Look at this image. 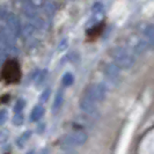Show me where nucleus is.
<instances>
[{"label":"nucleus","instance_id":"obj_1","mask_svg":"<svg viewBox=\"0 0 154 154\" xmlns=\"http://www.w3.org/2000/svg\"><path fill=\"white\" fill-rule=\"evenodd\" d=\"M21 67L17 60L11 58L7 59L4 66H2V71H1V77L4 79V81L6 84H16L20 81L21 79Z\"/></svg>","mask_w":154,"mask_h":154},{"label":"nucleus","instance_id":"obj_7","mask_svg":"<svg viewBox=\"0 0 154 154\" xmlns=\"http://www.w3.org/2000/svg\"><path fill=\"white\" fill-rule=\"evenodd\" d=\"M4 122H5V111L1 112V124H4Z\"/></svg>","mask_w":154,"mask_h":154},{"label":"nucleus","instance_id":"obj_5","mask_svg":"<svg viewBox=\"0 0 154 154\" xmlns=\"http://www.w3.org/2000/svg\"><path fill=\"white\" fill-rule=\"evenodd\" d=\"M81 107H82V109H84L85 111H87V112H92L93 110H94V106H93L92 101L84 100L82 103H81Z\"/></svg>","mask_w":154,"mask_h":154},{"label":"nucleus","instance_id":"obj_4","mask_svg":"<svg viewBox=\"0 0 154 154\" xmlns=\"http://www.w3.org/2000/svg\"><path fill=\"white\" fill-rule=\"evenodd\" d=\"M44 114V110L42 107H36V108L32 110V112H31V121H37Z\"/></svg>","mask_w":154,"mask_h":154},{"label":"nucleus","instance_id":"obj_8","mask_svg":"<svg viewBox=\"0 0 154 154\" xmlns=\"http://www.w3.org/2000/svg\"><path fill=\"white\" fill-rule=\"evenodd\" d=\"M29 154H32V153H31V152H30V153H29Z\"/></svg>","mask_w":154,"mask_h":154},{"label":"nucleus","instance_id":"obj_6","mask_svg":"<svg viewBox=\"0 0 154 154\" xmlns=\"http://www.w3.org/2000/svg\"><path fill=\"white\" fill-rule=\"evenodd\" d=\"M30 134H31V132L30 131H28V132H26V133H23L22 136L19 138V140H17V145L20 147H22L23 146V144L29 139V137H30Z\"/></svg>","mask_w":154,"mask_h":154},{"label":"nucleus","instance_id":"obj_3","mask_svg":"<svg viewBox=\"0 0 154 154\" xmlns=\"http://www.w3.org/2000/svg\"><path fill=\"white\" fill-rule=\"evenodd\" d=\"M104 27H106L104 23H100V24L93 27L92 29H88L87 30V39L88 41H95V39H97L102 35V32L104 30Z\"/></svg>","mask_w":154,"mask_h":154},{"label":"nucleus","instance_id":"obj_2","mask_svg":"<svg viewBox=\"0 0 154 154\" xmlns=\"http://www.w3.org/2000/svg\"><path fill=\"white\" fill-rule=\"evenodd\" d=\"M87 141V134L82 131H75L73 133H69L67 136H65L64 138V144L65 146H80L84 145Z\"/></svg>","mask_w":154,"mask_h":154}]
</instances>
